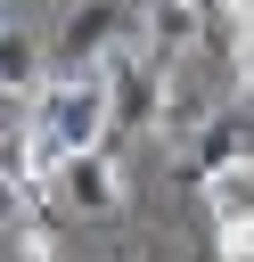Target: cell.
Segmentation results:
<instances>
[{"label":"cell","instance_id":"4","mask_svg":"<svg viewBox=\"0 0 254 262\" xmlns=\"http://www.w3.org/2000/svg\"><path fill=\"white\" fill-rule=\"evenodd\" d=\"M33 188H49V180H41V164H33V139H25V131H8V139H0V221H25Z\"/></svg>","mask_w":254,"mask_h":262},{"label":"cell","instance_id":"3","mask_svg":"<svg viewBox=\"0 0 254 262\" xmlns=\"http://www.w3.org/2000/svg\"><path fill=\"white\" fill-rule=\"evenodd\" d=\"M49 196H57L66 213H115V205H123V172H115V147H90V156L57 164Z\"/></svg>","mask_w":254,"mask_h":262},{"label":"cell","instance_id":"1","mask_svg":"<svg viewBox=\"0 0 254 262\" xmlns=\"http://www.w3.org/2000/svg\"><path fill=\"white\" fill-rule=\"evenodd\" d=\"M107 131H115V82H107V66L98 74H49L33 90V131L25 139H33L41 180H57V164L107 147Z\"/></svg>","mask_w":254,"mask_h":262},{"label":"cell","instance_id":"5","mask_svg":"<svg viewBox=\"0 0 254 262\" xmlns=\"http://www.w3.org/2000/svg\"><path fill=\"white\" fill-rule=\"evenodd\" d=\"M49 74H41V57H33V41H16V33H0V90H41Z\"/></svg>","mask_w":254,"mask_h":262},{"label":"cell","instance_id":"2","mask_svg":"<svg viewBox=\"0 0 254 262\" xmlns=\"http://www.w3.org/2000/svg\"><path fill=\"white\" fill-rule=\"evenodd\" d=\"M205 213H213L221 262H254V156H229L221 172H205Z\"/></svg>","mask_w":254,"mask_h":262},{"label":"cell","instance_id":"6","mask_svg":"<svg viewBox=\"0 0 254 262\" xmlns=\"http://www.w3.org/2000/svg\"><path fill=\"white\" fill-rule=\"evenodd\" d=\"M16 254H25V262H57V246H49L41 221H16Z\"/></svg>","mask_w":254,"mask_h":262}]
</instances>
